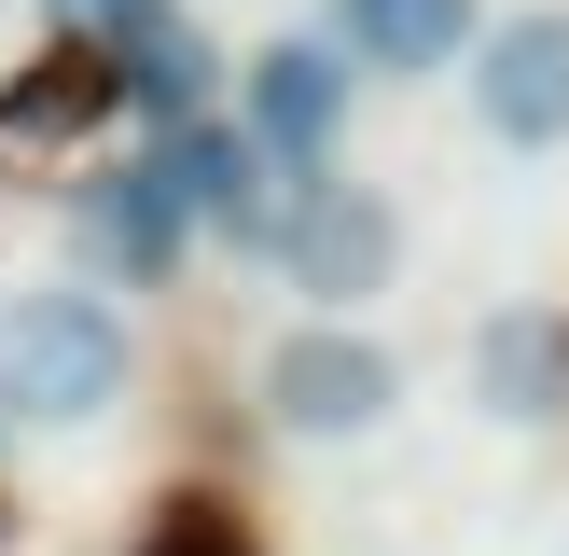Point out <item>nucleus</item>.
<instances>
[{"label": "nucleus", "instance_id": "obj_1", "mask_svg": "<svg viewBox=\"0 0 569 556\" xmlns=\"http://www.w3.org/2000/svg\"><path fill=\"white\" fill-rule=\"evenodd\" d=\"M139 404V320L98 265H42L0 278V431L28 445H83Z\"/></svg>", "mask_w": 569, "mask_h": 556}, {"label": "nucleus", "instance_id": "obj_2", "mask_svg": "<svg viewBox=\"0 0 569 556\" xmlns=\"http://www.w3.org/2000/svg\"><path fill=\"white\" fill-rule=\"evenodd\" d=\"M403 348H389L376 320H320V306H292V320L250 348V417H264L278 445H376L389 417H403Z\"/></svg>", "mask_w": 569, "mask_h": 556}, {"label": "nucleus", "instance_id": "obj_3", "mask_svg": "<svg viewBox=\"0 0 569 556\" xmlns=\"http://www.w3.org/2000/svg\"><path fill=\"white\" fill-rule=\"evenodd\" d=\"M264 265H278V292H306L320 320H361V306L403 278V209H389L376 181L306 167V181L278 195V222H264Z\"/></svg>", "mask_w": 569, "mask_h": 556}, {"label": "nucleus", "instance_id": "obj_4", "mask_svg": "<svg viewBox=\"0 0 569 556\" xmlns=\"http://www.w3.org/2000/svg\"><path fill=\"white\" fill-rule=\"evenodd\" d=\"M348 111H361V70H348V42H333V28H264V42L237 56V126H250V153H264L278 181L333 167Z\"/></svg>", "mask_w": 569, "mask_h": 556}, {"label": "nucleus", "instance_id": "obj_5", "mask_svg": "<svg viewBox=\"0 0 569 556\" xmlns=\"http://www.w3.org/2000/svg\"><path fill=\"white\" fill-rule=\"evenodd\" d=\"M459 111H472L487 153H569V0L487 14V42L459 70Z\"/></svg>", "mask_w": 569, "mask_h": 556}, {"label": "nucleus", "instance_id": "obj_6", "mask_svg": "<svg viewBox=\"0 0 569 556\" xmlns=\"http://www.w3.org/2000/svg\"><path fill=\"white\" fill-rule=\"evenodd\" d=\"M459 376H472V417L487 431H556L569 417V320L556 306H487Z\"/></svg>", "mask_w": 569, "mask_h": 556}, {"label": "nucleus", "instance_id": "obj_7", "mask_svg": "<svg viewBox=\"0 0 569 556\" xmlns=\"http://www.w3.org/2000/svg\"><path fill=\"white\" fill-rule=\"evenodd\" d=\"M320 28L348 42L361 83H459L487 42V0H320Z\"/></svg>", "mask_w": 569, "mask_h": 556}, {"label": "nucleus", "instance_id": "obj_8", "mask_svg": "<svg viewBox=\"0 0 569 556\" xmlns=\"http://www.w3.org/2000/svg\"><path fill=\"white\" fill-rule=\"evenodd\" d=\"M98 237H111V292H126V278H167L194 237H209V222H194L181 167L153 153V167H111V181H98Z\"/></svg>", "mask_w": 569, "mask_h": 556}, {"label": "nucleus", "instance_id": "obj_9", "mask_svg": "<svg viewBox=\"0 0 569 556\" xmlns=\"http://www.w3.org/2000/svg\"><path fill=\"white\" fill-rule=\"evenodd\" d=\"M126 98L153 111L167 139H181V126H209V98H222V56L194 42L167 0H126Z\"/></svg>", "mask_w": 569, "mask_h": 556}, {"label": "nucleus", "instance_id": "obj_10", "mask_svg": "<svg viewBox=\"0 0 569 556\" xmlns=\"http://www.w3.org/2000/svg\"><path fill=\"white\" fill-rule=\"evenodd\" d=\"M111 14H126V0H111Z\"/></svg>", "mask_w": 569, "mask_h": 556}, {"label": "nucleus", "instance_id": "obj_11", "mask_svg": "<svg viewBox=\"0 0 569 556\" xmlns=\"http://www.w3.org/2000/svg\"><path fill=\"white\" fill-rule=\"evenodd\" d=\"M556 556H569V543H556Z\"/></svg>", "mask_w": 569, "mask_h": 556}]
</instances>
